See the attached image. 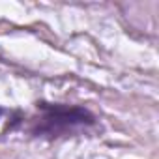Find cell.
Here are the masks:
<instances>
[{"label":"cell","instance_id":"2","mask_svg":"<svg viewBox=\"0 0 159 159\" xmlns=\"http://www.w3.org/2000/svg\"><path fill=\"white\" fill-rule=\"evenodd\" d=\"M2 114H4V109H2V107H0V116H2Z\"/></svg>","mask_w":159,"mask_h":159},{"label":"cell","instance_id":"1","mask_svg":"<svg viewBox=\"0 0 159 159\" xmlns=\"http://www.w3.org/2000/svg\"><path fill=\"white\" fill-rule=\"evenodd\" d=\"M96 125V114L83 105L52 103L41 99L36 103V114L28 120L26 131L36 139L56 140L81 135Z\"/></svg>","mask_w":159,"mask_h":159}]
</instances>
